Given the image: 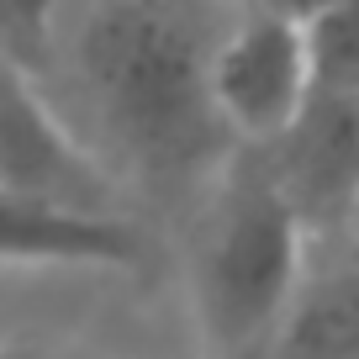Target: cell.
I'll list each match as a JSON object with an SVG mask.
<instances>
[{
    "mask_svg": "<svg viewBox=\"0 0 359 359\" xmlns=\"http://www.w3.org/2000/svg\"><path fill=\"white\" fill-rule=\"evenodd\" d=\"M264 148L312 243L359 233V90L317 85L306 111Z\"/></svg>",
    "mask_w": 359,
    "mask_h": 359,
    "instance_id": "5b68a950",
    "label": "cell"
},
{
    "mask_svg": "<svg viewBox=\"0 0 359 359\" xmlns=\"http://www.w3.org/2000/svg\"><path fill=\"white\" fill-rule=\"evenodd\" d=\"M312 264V233L291 206L264 143H233L201 196L191 291L206 354L227 359L275 338Z\"/></svg>",
    "mask_w": 359,
    "mask_h": 359,
    "instance_id": "7a4b0ae2",
    "label": "cell"
},
{
    "mask_svg": "<svg viewBox=\"0 0 359 359\" xmlns=\"http://www.w3.org/2000/svg\"><path fill=\"white\" fill-rule=\"evenodd\" d=\"M0 185L69 212H122V185L53 111L32 69L0 53Z\"/></svg>",
    "mask_w": 359,
    "mask_h": 359,
    "instance_id": "277c9868",
    "label": "cell"
},
{
    "mask_svg": "<svg viewBox=\"0 0 359 359\" xmlns=\"http://www.w3.org/2000/svg\"><path fill=\"white\" fill-rule=\"evenodd\" d=\"M317 90L306 16L259 0L238 11L212 53V106L233 143H275Z\"/></svg>",
    "mask_w": 359,
    "mask_h": 359,
    "instance_id": "3957f363",
    "label": "cell"
},
{
    "mask_svg": "<svg viewBox=\"0 0 359 359\" xmlns=\"http://www.w3.org/2000/svg\"><path fill=\"white\" fill-rule=\"evenodd\" d=\"M269 359H359V233L338 238L333 254L312 248Z\"/></svg>",
    "mask_w": 359,
    "mask_h": 359,
    "instance_id": "52a82bcc",
    "label": "cell"
},
{
    "mask_svg": "<svg viewBox=\"0 0 359 359\" xmlns=\"http://www.w3.org/2000/svg\"><path fill=\"white\" fill-rule=\"evenodd\" d=\"M227 359H269V344H259V348H243V354H227Z\"/></svg>",
    "mask_w": 359,
    "mask_h": 359,
    "instance_id": "8fae6325",
    "label": "cell"
},
{
    "mask_svg": "<svg viewBox=\"0 0 359 359\" xmlns=\"http://www.w3.org/2000/svg\"><path fill=\"white\" fill-rule=\"evenodd\" d=\"M317 85L359 90V0H327L323 11L306 16Z\"/></svg>",
    "mask_w": 359,
    "mask_h": 359,
    "instance_id": "ba28073f",
    "label": "cell"
},
{
    "mask_svg": "<svg viewBox=\"0 0 359 359\" xmlns=\"http://www.w3.org/2000/svg\"><path fill=\"white\" fill-rule=\"evenodd\" d=\"M0 264H101L143 269V233L122 212H69L0 185Z\"/></svg>",
    "mask_w": 359,
    "mask_h": 359,
    "instance_id": "8992f818",
    "label": "cell"
},
{
    "mask_svg": "<svg viewBox=\"0 0 359 359\" xmlns=\"http://www.w3.org/2000/svg\"><path fill=\"white\" fill-rule=\"evenodd\" d=\"M222 0H90L79 16V79L106 133L148 169H185L206 137H227L212 106Z\"/></svg>",
    "mask_w": 359,
    "mask_h": 359,
    "instance_id": "6da1fadb",
    "label": "cell"
},
{
    "mask_svg": "<svg viewBox=\"0 0 359 359\" xmlns=\"http://www.w3.org/2000/svg\"><path fill=\"white\" fill-rule=\"evenodd\" d=\"M53 11H58V0H0V53L27 64V48H37V58H43Z\"/></svg>",
    "mask_w": 359,
    "mask_h": 359,
    "instance_id": "9c48e42d",
    "label": "cell"
},
{
    "mask_svg": "<svg viewBox=\"0 0 359 359\" xmlns=\"http://www.w3.org/2000/svg\"><path fill=\"white\" fill-rule=\"evenodd\" d=\"M0 359H85V354H69V348H48V344H11V348H0Z\"/></svg>",
    "mask_w": 359,
    "mask_h": 359,
    "instance_id": "30bf717a",
    "label": "cell"
}]
</instances>
